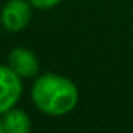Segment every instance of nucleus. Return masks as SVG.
Masks as SVG:
<instances>
[{"label":"nucleus","instance_id":"obj_5","mask_svg":"<svg viewBox=\"0 0 133 133\" xmlns=\"http://www.w3.org/2000/svg\"><path fill=\"white\" fill-rule=\"evenodd\" d=\"M3 133H29L32 128V121L27 111L14 106L2 115Z\"/></svg>","mask_w":133,"mask_h":133},{"label":"nucleus","instance_id":"obj_7","mask_svg":"<svg viewBox=\"0 0 133 133\" xmlns=\"http://www.w3.org/2000/svg\"><path fill=\"white\" fill-rule=\"evenodd\" d=\"M0 133H3V123H2V116H0Z\"/></svg>","mask_w":133,"mask_h":133},{"label":"nucleus","instance_id":"obj_4","mask_svg":"<svg viewBox=\"0 0 133 133\" xmlns=\"http://www.w3.org/2000/svg\"><path fill=\"white\" fill-rule=\"evenodd\" d=\"M7 66L22 79H30L39 74V57L36 52L27 47H14L9 52L7 57Z\"/></svg>","mask_w":133,"mask_h":133},{"label":"nucleus","instance_id":"obj_2","mask_svg":"<svg viewBox=\"0 0 133 133\" xmlns=\"http://www.w3.org/2000/svg\"><path fill=\"white\" fill-rule=\"evenodd\" d=\"M32 9L29 0H7L0 10V24L7 32H20L29 25Z\"/></svg>","mask_w":133,"mask_h":133},{"label":"nucleus","instance_id":"obj_3","mask_svg":"<svg viewBox=\"0 0 133 133\" xmlns=\"http://www.w3.org/2000/svg\"><path fill=\"white\" fill-rule=\"evenodd\" d=\"M22 91V78H19L9 66L0 64V116L10 108L17 106Z\"/></svg>","mask_w":133,"mask_h":133},{"label":"nucleus","instance_id":"obj_6","mask_svg":"<svg viewBox=\"0 0 133 133\" xmlns=\"http://www.w3.org/2000/svg\"><path fill=\"white\" fill-rule=\"evenodd\" d=\"M30 5L34 9H39V10H49V9H54L57 7L62 0H29Z\"/></svg>","mask_w":133,"mask_h":133},{"label":"nucleus","instance_id":"obj_1","mask_svg":"<svg viewBox=\"0 0 133 133\" xmlns=\"http://www.w3.org/2000/svg\"><path fill=\"white\" fill-rule=\"evenodd\" d=\"M34 106L49 116H64L79 103V89L74 81L57 72L36 76L30 88Z\"/></svg>","mask_w":133,"mask_h":133}]
</instances>
